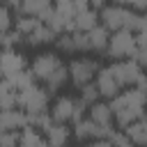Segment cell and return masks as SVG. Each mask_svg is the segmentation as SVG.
Returning a JSON list of instances; mask_svg holds the SVG:
<instances>
[{
    "label": "cell",
    "mask_w": 147,
    "mask_h": 147,
    "mask_svg": "<svg viewBox=\"0 0 147 147\" xmlns=\"http://www.w3.org/2000/svg\"><path fill=\"white\" fill-rule=\"evenodd\" d=\"M30 71L37 83H41L51 94L60 92L69 83V64L55 53V51H44L30 60Z\"/></svg>",
    "instance_id": "1"
},
{
    "label": "cell",
    "mask_w": 147,
    "mask_h": 147,
    "mask_svg": "<svg viewBox=\"0 0 147 147\" xmlns=\"http://www.w3.org/2000/svg\"><path fill=\"white\" fill-rule=\"evenodd\" d=\"M113 113H115V124L119 129H126L129 124L142 119L147 115V106H145V90L140 87H126L122 90L117 96L110 99Z\"/></svg>",
    "instance_id": "2"
},
{
    "label": "cell",
    "mask_w": 147,
    "mask_h": 147,
    "mask_svg": "<svg viewBox=\"0 0 147 147\" xmlns=\"http://www.w3.org/2000/svg\"><path fill=\"white\" fill-rule=\"evenodd\" d=\"M110 69L117 76V80L122 83V87H140V90H147V71L133 57H129V60H113L110 62Z\"/></svg>",
    "instance_id": "3"
},
{
    "label": "cell",
    "mask_w": 147,
    "mask_h": 147,
    "mask_svg": "<svg viewBox=\"0 0 147 147\" xmlns=\"http://www.w3.org/2000/svg\"><path fill=\"white\" fill-rule=\"evenodd\" d=\"M87 115V106L71 94H60L51 103V117L55 122H78L80 117Z\"/></svg>",
    "instance_id": "4"
},
{
    "label": "cell",
    "mask_w": 147,
    "mask_h": 147,
    "mask_svg": "<svg viewBox=\"0 0 147 147\" xmlns=\"http://www.w3.org/2000/svg\"><path fill=\"white\" fill-rule=\"evenodd\" d=\"M99 71H101V62H99L96 57H87V55L74 57V60L69 62V83L80 90L83 85L94 83Z\"/></svg>",
    "instance_id": "5"
},
{
    "label": "cell",
    "mask_w": 147,
    "mask_h": 147,
    "mask_svg": "<svg viewBox=\"0 0 147 147\" xmlns=\"http://www.w3.org/2000/svg\"><path fill=\"white\" fill-rule=\"evenodd\" d=\"M18 108H23L28 115L32 113H44V110H51V92L39 83L25 87L18 92Z\"/></svg>",
    "instance_id": "6"
},
{
    "label": "cell",
    "mask_w": 147,
    "mask_h": 147,
    "mask_svg": "<svg viewBox=\"0 0 147 147\" xmlns=\"http://www.w3.org/2000/svg\"><path fill=\"white\" fill-rule=\"evenodd\" d=\"M136 32L131 30H117L110 34V44L106 51V57L110 60H129L136 55Z\"/></svg>",
    "instance_id": "7"
},
{
    "label": "cell",
    "mask_w": 147,
    "mask_h": 147,
    "mask_svg": "<svg viewBox=\"0 0 147 147\" xmlns=\"http://www.w3.org/2000/svg\"><path fill=\"white\" fill-rule=\"evenodd\" d=\"M99 14H101V25L108 28L110 32H117V30H129V21H131L133 9H129V7H124V5L110 2V5L103 7Z\"/></svg>",
    "instance_id": "8"
},
{
    "label": "cell",
    "mask_w": 147,
    "mask_h": 147,
    "mask_svg": "<svg viewBox=\"0 0 147 147\" xmlns=\"http://www.w3.org/2000/svg\"><path fill=\"white\" fill-rule=\"evenodd\" d=\"M74 138L78 142H90L94 138H110L115 133V129H106V126H99L94 119H90L87 115L80 117L78 122H74Z\"/></svg>",
    "instance_id": "9"
},
{
    "label": "cell",
    "mask_w": 147,
    "mask_h": 147,
    "mask_svg": "<svg viewBox=\"0 0 147 147\" xmlns=\"http://www.w3.org/2000/svg\"><path fill=\"white\" fill-rule=\"evenodd\" d=\"M55 46L60 53H90V44H87V32H78V30H69V32H62L57 34L55 39Z\"/></svg>",
    "instance_id": "10"
},
{
    "label": "cell",
    "mask_w": 147,
    "mask_h": 147,
    "mask_svg": "<svg viewBox=\"0 0 147 147\" xmlns=\"http://www.w3.org/2000/svg\"><path fill=\"white\" fill-rule=\"evenodd\" d=\"M30 69V60L18 51V48H2V57H0V71L5 78L14 76V74H21Z\"/></svg>",
    "instance_id": "11"
},
{
    "label": "cell",
    "mask_w": 147,
    "mask_h": 147,
    "mask_svg": "<svg viewBox=\"0 0 147 147\" xmlns=\"http://www.w3.org/2000/svg\"><path fill=\"white\" fill-rule=\"evenodd\" d=\"M96 87H99V92H101V96L103 99H113V96H117L124 87H122V83L117 80V76L113 74V69H110V64L108 67H101V71L96 74Z\"/></svg>",
    "instance_id": "12"
},
{
    "label": "cell",
    "mask_w": 147,
    "mask_h": 147,
    "mask_svg": "<svg viewBox=\"0 0 147 147\" xmlns=\"http://www.w3.org/2000/svg\"><path fill=\"white\" fill-rule=\"evenodd\" d=\"M25 126H30V117L23 108H9L0 113V129L2 131H23Z\"/></svg>",
    "instance_id": "13"
},
{
    "label": "cell",
    "mask_w": 147,
    "mask_h": 147,
    "mask_svg": "<svg viewBox=\"0 0 147 147\" xmlns=\"http://www.w3.org/2000/svg\"><path fill=\"white\" fill-rule=\"evenodd\" d=\"M44 136H46V142L51 145V147H67L69 145V140L74 138V129L67 124V122H51V126L44 131Z\"/></svg>",
    "instance_id": "14"
},
{
    "label": "cell",
    "mask_w": 147,
    "mask_h": 147,
    "mask_svg": "<svg viewBox=\"0 0 147 147\" xmlns=\"http://www.w3.org/2000/svg\"><path fill=\"white\" fill-rule=\"evenodd\" d=\"M57 39V32L48 25V23H39L32 32H28L25 34V44L30 46V48H39V46H46V44H53Z\"/></svg>",
    "instance_id": "15"
},
{
    "label": "cell",
    "mask_w": 147,
    "mask_h": 147,
    "mask_svg": "<svg viewBox=\"0 0 147 147\" xmlns=\"http://www.w3.org/2000/svg\"><path fill=\"white\" fill-rule=\"evenodd\" d=\"M87 117L94 119L99 126H106V129H113L115 124V113H113V106L110 101H96L87 108Z\"/></svg>",
    "instance_id": "16"
},
{
    "label": "cell",
    "mask_w": 147,
    "mask_h": 147,
    "mask_svg": "<svg viewBox=\"0 0 147 147\" xmlns=\"http://www.w3.org/2000/svg\"><path fill=\"white\" fill-rule=\"evenodd\" d=\"M87 44H90V53H103L106 55L108 44H110V30L99 23L96 28H92L87 32Z\"/></svg>",
    "instance_id": "17"
},
{
    "label": "cell",
    "mask_w": 147,
    "mask_h": 147,
    "mask_svg": "<svg viewBox=\"0 0 147 147\" xmlns=\"http://www.w3.org/2000/svg\"><path fill=\"white\" fill-rule=\"evenodd\" d=\"M53 7H55V0H23L18 16H37L44 21L53 11Z\"/></svg>",
    "instance_id": "18"
},
{
    "label": "cell",
    "mask_w": 147,
    "mask_h": 147,
    "mask_svg": "<svg viewBox=\"0 0 147 147\" xmlns=\"http://www.w3.org/2000/svg\"><path fill=\"white\" fill-rule=\"evenodd\" d=\"M101 23V14H99V9H94V7H90V9H85V11H78L76 16H74V30H78V32H90L92 28H96Z\"/></svg>",
    "instance_id": "19"
},
{
    "label": "cell",
    "mask_w": 147,
    "mask_h": 147,
    "mask_svg": "<svg viewBox=\"0 0 147 147\" xmlns=\"http://www.w3.org/2000/svg\"><path fill=\"white\" fill-rule=\"evenodd\" d=\"M0 106H2V110L18 106V90L9 78H2V83H0Z\"/></svg>",
    "instance_id": "20"
},
{
    "label": "cell",
    "mask_w": 147,
    "mask_h": 147,
    "mask_svg": "<svg viewBox=\"0 0 147 147\" xmlns=\"http://www.w3.org/2000/svg\"><path fill=\"white\" fill-rule=\"evenodd\" d=\"M124 131H126V136L136 142V147H147V115H145L142 119L129 124Z\"/></svg>",
    "instance_id": "21"
},
{
    "label": "cell",
    "mask_w": 147,
    "mask_h": 147,
    "mask_svg": "<svg viewBox=\"0 0 147 147\" xmlns=\"http://www.w3.org/2000/svg\"><path fill=\"white\" fill-rule=\"evenodd\" d=\"M99 96H101V92H99V87H96V83H87V85H83L80 87V92H78V99L90 108L92 103H96L99 101Z\"/></svg>",
    "instance_id": "22"
},
{
    "label": "cell",
    "mask_w": 147,
    "mask_h": 147,
    "mask_svg": "<svg viewBox=\"0 0 147 147\" xmlns=\"http://www.w3.org/2000/svg\"><path fill=\"white\" fill-rule=\"evenodd\" d=\"M14 25H16V14L2 2V9H0V30L9 32V30H14Z\"/></svg>",
    "instance_id": "23"
},
{
    "label": "cell",
    "mask_w": 147,
    "mask_h": 147,
    "mask_svg": "<svg viewBox=\"0 0 147 147\" xmlns=\"http://www.w3.org/2000/svg\"><path fill=\"white\" fill-rule=\"evenodd\" d=\"M21 44H25V37L16 28L9 32H2V48H18Z\"/></svg>",
    "instance_id": "24"
},
{
    "label": "cell",
    "mask_w": 147,
    "mask_h": 147,
    "mask_svg": "<svg viewBox=\"0 0 147 147\" xmlns=\"http://www.w3.org/2000/svg\"><path fill=\"white\" fill-rule=\"evenodd\" d=\"M21 133L23 131H2L0 133V147H21Z\"/></svg>",
    "instance_id": "25"
},
{
    "label": "cell",
    "mask_w": 147,
    "mask_h": 147,
    "mask_svg": "<svg viewBox=\"0 0 147 147\" xmlns=\"http://www.w3.org/2000/svg\"><path fill=\"white\" fill-rule=\"evenodd\" d=\"M110 140H113V145L115 147H136V142L126 136V131L122 129V131H115L113 136H110Z\"/></svg>",
    "instance_id": "26"
},
{
    "label": "cell",
    "mask_w": 147,
    "mask_h": 147,
    "mask_svg": "<svg viewBox=\"0 0 147 147\" xmlns=\"http://www.w3.org/2000/svg\"><path fill=\"white\" fill-rule=\"evenodd\" d=\"M87 147H115V145H113L110 138H94V140L87 142Z\"/></svg>",
    "instance_id": "27"
},
{
    "label": "cell",
    "mask_w": 147,
    "mask_h": 147,
    "mask_svg": "<svg viewBox=\"0 0 147 147\" xmlns=\"http://www.w3.org/2000/svg\"><path fill=\"white\" fill-rule=\"evenodd\" d=\"M74 7H76V14H78V11L90 9V7H92V2H90V0H74Z\"/></svg>",
    "instance_id": "28"
},
{
    "label": "cell",
    "mask_w": 147,
    "mask_h": 147,
    "mask_svg": "<svg viewBox=\"0 0 147 147\" xmlns=\"http://www.w3.org/2000/svg\"><path fill=\"white\" fill-rule=\"evenodd\" d=\"M131 9H136V11H147V0H133V2H131Z\"/></svg>",
    "instance_id": "29"
},
{
    "label": "cell",
    "mask_w": 147,
    "mask_h": 147,
    "mask_svg": "<svg viewBox=\"0 0 147 147\" xmlns=\"http://www.w3.org/2000/svg\"><path fill=\"white\" fill-rule=\"evenodd\" d=\"M90 2H92V7H94V9H99V11H101V9H103V7H108L113 0H90Z\"/></svg>",
    "instance_id": "30"
},
{
    "label": "cell",
    "mask_w": 147,
    "mask_h": 147,
    "mask_svg": "<svg viewBox=\"0 0 147 147\" xmlns=\"http://www.w3.org/2000/svg\"><path fill=\"white\" fill-rule=\"evenodd\" d=\"M113 2H115V5H124V7H131L133 0H113Z\"/></svg>",
    "instance_id": "31"
},
{
    "label": "cell",
    "mask_w": 147,
    "mask_h": 147,
    "mask_svg": "<svg viewBox=\"0 0 147 147\" xmlns=\"http://www.w3.org/2000/svg\"><path fill=\"white\" fill-rule=\"evenodd\" d=\"M145 106H147V90H145Z\"/></svg>",
    "instance_id": "32"
},
{
    "label": "cell",
    "mask_w": 147,
    "mask_h": 147,
    "mask_svg": "<svg viewBox=\"0 0 147 147\" xmlns=\"http://www.w3.org/2000/svg\"><path fill=\"white\" fill-rule=\"evenodd\" d=\"M67 147H69V145H67Z\"/></svg>",
    "instance_id": "33"
}]
</instances>
